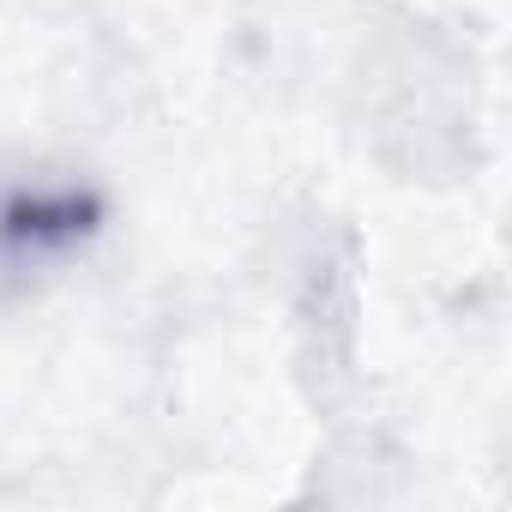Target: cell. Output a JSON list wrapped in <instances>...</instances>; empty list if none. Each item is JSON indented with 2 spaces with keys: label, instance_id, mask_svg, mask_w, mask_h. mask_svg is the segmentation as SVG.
<instances>
[{
  "label": "cell",
  "instance_id": "cell-1",
  "mask_svg": "<svg viewBox=\"0 0 512 512\" xmlns=\"http://www.w3.org/2000/svg\"><path fill=\"white\" fill-rule=\"evenodd\" d=\"M103 229V199L85 181L0 175V296L67 266Z\"/></svg>",
  "mask_w": 512,
  "mask_h": 512
}]
</instances>
